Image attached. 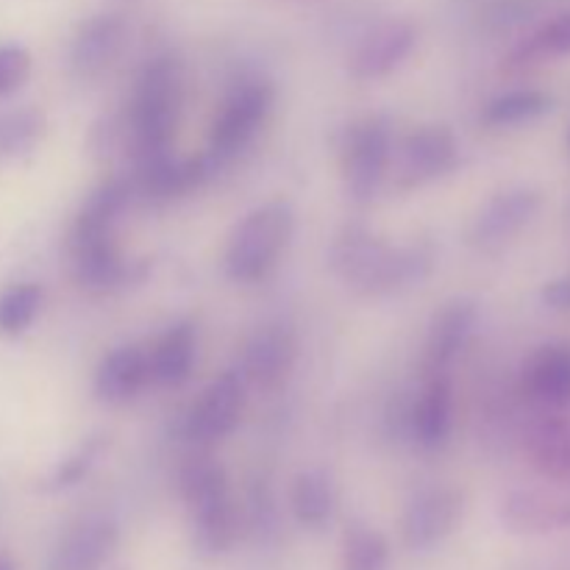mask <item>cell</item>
<instances>
[{
	"mask_svg": "<svg viewBox=\"0 0 570 570\" xmlns=\"http://www.w3.org/2000/svg\"><path fill=\"white\" fill-rule=\"evenodd\" d=\"M328 265L354 293L382 298L426 282L434 250L426 243L390 245L367 228L351 226L334 239Z\"/></svg>",
	"mask_w": 570,
	"mask_h": 570,
	"instance_id": "6da1fadb",
	"label": "cell"
},
{
	"mask_svg": "<svg viewBox=\"0 0 570 570\" xmlns=\"http://www.w3.org/2000/svg\"><path fill=\"white\" fill-rule=\"evenodd\" d=\"M184 104V67L178 56L161 53L139 70L128 111L134 161L165 154L176 139Z\"/></svg>",
	"mask_w": 570,
	"mask_h": 570,
	"instance_id": "7a4b0ae2",
	"label": "cell"
},
{
	"mask_svg": "<svg viewBox=\"0 0 570 570\" xmlns=\"http://www.w3.org/2000/svg\"><path fill=\"white\" fill-rule=\"evenodd\" d=\"M295 234V212L287 200H267L234 226L226 245V273L232 282L254 284L273 273Z\"/></svg>",
	"mask_w": 570,
	"mask_h": 570,
	"instance_id": "3957f363",
	"label": "cell"
},
{
	"mask_svg": "<svg viewBox=\"0 0 570 570\" xmlns=\"http://www.w3.org/2000/svg\"><path fill=\"white\" fill-rule=\"evenodd\" d=\"M273 100H276V89H273V83L262 81V78L239 81L223 98L220 111H217L209 128V156L217 167L234 159L243 148H248L256 131L265 126Z\"/></svg>",
	"mask_w": 570,
	"mask_h": 570,
	"instance_id": "277c9868",
	"label": "cell"
},
{
	"mask_svg": "<svg viewBox=\"0 0 570 570\" xmlns=\"http://www.w3.org/2000/svg\"><path fill=\"white\" fill-rule=\"evenodd\" d=\"M390 161H393V128L387 117L376 115L354 122L345 131L343 154H340L345 193L356 204H367L390 176Z\"/></svg>",
	"mask_w": 570,
	"mask_h": 570,
	"instance_id": "5b68a950",
	"label": "cell"
},
{
	"mask_svg": "<svg viewBox=\"0 0 570 570\" xmlns=\"http://www.w3.org/2000/svg\"><path fill=\"white\" fill-rule=\"evenodd\" d=\"M460 165V145L451 128L445 126H421L406 134L399 145H393V184L401 193L432 184L449 176Z\"/></svg>",
	"mask_w": 570,
	"mask_h": 570,
	"instance_id": "8992f818",
	"label": "cell"
},
{
	"mask_svg": "<svg viewBox=\"0 0 570 570\" xmlns=\"http://www.w3.org/2000/svg\"><path fill=\"white\" fill-rule=\"evenodd\" d=\"M245 406V382L237 371L212 379L195 404L184 415V438L195 445H212L226 440L237 429Z\"/></svg>",
	"mask_w": 570,
	"mask_h": 570,
	"instance_id": "52a82bcc",
	"label": "cell"
},
{
	"mask_svg": "<svg viewBox=\"0 0 570 570\" xmlns=\"http://www.w3.org/2000/svg\"><path fill=\"white\" fill-rule=\"evenodd\" d=\"M465 495L451 484L426 488L406 504L401 518V538L410 551H429L443 543L462 521Z\"/></svg>",
	"mask_w": 570,
	"mask_h": 570,
	"instance_id": "ba28073f",
	"label": "cell"
},
{
	"mask_svg": "<svg viewBox=\"0 0 570 570\" xmlns=\"http://www.w3.org/2000/svg\"><path fill=\"white\" fill-rule=\"evenodd\" d=\"M70 259L76 282L92 293H109L131 282V262L117 245V232L76 228L70 232Z\"/></svg>",
	"mask_w": 570,
	"mask_h": 570,
	"instance_id": "9c48e42d",
	"label": "cell"
},
{
	"mask_svg": "<svg viewBox=\"0 0 570 570\" xmlns=\"http://www.w3.org/2000/svg\"><path fill=\"white\" fill-rule=\"evenodd\" d=\"M215 170L217 165L209 154L173 156V150H165V154L145 156V159H137V170L131 178L134 195H142L145 200L181 198L204 187L206 178Z\"/></svg>",
	"mask_w": 570,
	"mask_h": 570,
	"instance_id": "30bf717a",
	"label": "cell"
},
{
	"mask_svg": "<svg viewBox=\"0 0 570 570\" xmlns=\"http://www.w3.org/2000/svg\"><path fill=\"white\" fill-rule=\"evenodd\" d=\"M295 354H298V343H295L293 328L284 323L262 326L245 343L243 362H239V376H243L245 387L262 390V393L278 390L293 373Z\"/></svg>",
	"mask_w": 570,
	"mask_h": 570,
	"instance_id": "8fae6325",
	"label": "cell"
},
{
	"mask_svg": "<svg viewBox=\"0 0 570 570\" xmlns=\"http://www.w3.org/2000/svg\"><path fill=\"white\" fill-rule=\"evenodd\" d=\"M479 323V309L471 298L449 301L438 315L432 317L429 326L426 345H423L421 373L423 376H440V373H451L456 356L465 351L471 343L473 328Z\"/></svg>",
	"mask_w": 570,
	"mask_h": 570,
	"instance_id": "7c38bea8",
	"label": "cell"
},
{
	"mask_svg": "<svg viewBox=\"0 0 570 570\" xmlns=\"http://www.w3.org/2000/svg\"><path fill=\"white\" fill-rule=\"evenodd\" d=\"M538 209L540 195L534 189L518 187L493 195L473 220L471 243L482 250H499L534 220Z\"/></svg>",
	"mask_w": 570,
	"mask_h": 570,
	"instance_id": "4fadbf2b",
	"label": "cell"
},
{
	"mask_svg": "<svg viewBox=\"0 0 570 570\" xmlns=\"http://www.w3.org/2000/svg\"><path fill=\"white\" fill-rule=\"evenodd\" d=\"M499 521L523 538L562 532L570 529V499L549 490H512L501 499Z\"/></svg>",
	"mask_w": 570,
	"mask_h": 570,
	"instance_id": "5bb4252c",
	"label": "cell"
},
{
	"mask_svg": "<svg viewBox=\"0 0 570 570\" xmlns=\"http://www.w3.org/2000/svg\"><path fill=\"white\" fill-rule=\"evenodd\" d=\"M117 546H120V529L111 518H87L56 543L48 570H100L115 557Z\"/></svg>",
	"mask_w": 570,
	"mask_h": 570,
	"instance_id": "9a60e30c",
	"label": "cell"
},
{
	"mask_svg": "<svg viewBox=\"0 0 570 570\" xmlns=\"http://www.w3.org/2000/svg\"><path fill=\"white\" fill-rule=\"evenodd\" d=\"M417 42V31L412 22L406 20H390L373 28L360 48L351 56V76L356 81H376V78L390 76L404 65L406 56L412 53Z\"/></svg>",
	"mask_w": 570,
	"mask_h": 570,
	"instance_id": "2e32d148",
	"label": "cell"
},
{
	"mask_svg": "<svg viewBox=\"0 0 570 570\" xmlns=\"http://www.w3.org/2000/svg\"><path fill=\"white\" fill-rule=\"evenodd\" d=\"M410 429L417 445L426 451H438L449 443L454 429V387L451 373L423 376L421 393L410 412Z\"/></svg>",
	"mask_w": 570,
	"mask_h": 570,
	"instance_id": "e0dca14e",
	"label": "cell"
},
{
	"mask_svg": "<svg viewBox=\"0 0 570 570\" xmlns=\"http://www.w3.org/2000/svg\"><path fill=\"white\" fill-rule=\"evenodd\" d=\"M128 26L120 14H95L78 28L72 39L70 65L81 81L98 78L120 56Z\"/></svg>",
	"mask_w": 570,
	"mask_h": 570,
	"instance_id": "ac0fdd59",
	"label": "cell"
},
{
	"mask_svg": "<svg viewBox=\"0 0 570 570\" xmlns=\"http://www.w3.org/2000/svg\"><path fill=\"white\" fill-rule=\"evenodd\" d=\"M150 382L148 351L142 345H120L100 360L95 373V395L106 406H122L137 399Z\"/></svg>",
	"mask_w": 570,
	"mask_h": 570,
	"instance_id": "d6986e66",
	"label": "cell"
},
{
	"mask_svg": "<svg viewBox=\"0 0 570 570\" xmlns=\"http://www.w3.org/2000/svg\"><path fill=\"white\" fill-rule=\"evenodd\" d=\"M523 393L546 410L570 406V345H540L523 365Z\"/></svg>",
	"mask_w": 570,
	"mask_h": 570,
	"instance_id": "ffe728a7",
	"label": "cell"
},
{
	"mask_svg": "<svg viewBox=\"0 0 570 570\" xmlns=\"http://www.w3.org/2000/svg\"><path fill=\"white\" fill-rule=\"evenodd\" d=\"M187 512L193 549L204 560H215V557H223L226 551L234 549L239 529H243V515H239V507L234 504L232 493L187 507Z\"/></svg>",
	"mask_w": 570,
	"mask_h": 570,
	"instance_id": "44dd1931",
	"label": "cell"
},
{
	"mask_svg": "<svg viewBox=\"0 0 570 570\" xmlns=\"http://www.w3.org/2000/svg\"><path fill=\"white\" fill-rule=\"evenodd\" d=\"M195 348H198V334L193 323H173L148 351L150 382L165 384V387H178L187 382L195 365Z\"/></svg>",
	"mask_w": 570,
	"mask_h": 570,
	"instance_id": "7402d4cb",
	"label": "cell"
},
{
	"mask_svg": "<svg viewBox=\"0 0 570 570\" xmlns=\"http://www.w3.org/2000/svg\"><path fill=\"white\" fill-rule=\"evenodd\" d=\"M337 484L321 468L301 471L289 488V510L293 518L309 532H321L337 515Z\"/></svg>",
	"mask_w": 570,
	"mask_h": 570,
	"instance_id": "603a6c76",
	"label": "cell"
},
{
	"mask_svg": "<svg viewBox=\"0 0 570 570\" xmlns=\"http://www.w3.org/2000/svg\"><path fill=\"white\" fill-rule=\"evenodd\" d=\"M527 460L549 482H570V423L540 417L527 432Z\"/></svg>",
	"mask_w": 570,
	"mask_h": 570,
	"instance_id": "cb8c5ba5",
	"label": "cell"
},
{
	"mask_svg": "<svg viewBox=\"0 0 570 570\" xmlns=\"http://www.w3.org/2000/svg\"><path fill=\"white\" fill-rule=\"evenodd\" d=\"M551 109H554V98L543 89H510L484 106L482 120L495 128L521 126V122L549 115Z\"/></svg>",
	"mask_w": 570,
	"mask_h": 570,
	"instance_id": "d4e9b609",
	"label": "cell"
},
{
	"mask_svg": "<svg viewBox=\"0 0 570 570\" xmlns=\"http://www.w3.org/2000/svg\"><path fill=\"white\" fill-rule=\"evenodd\" d=\"M178 490H181L184 504L195 507L200 501L215 499V495L232 493V484H228L226 468L215 456L195 454L178 471Z\"/></svg>",
	"mask_w": 570,
	"mask_h": 570,
	"instance_id": "484cf974",
	"label": "cell"
},
{
	"mask_svg": "<svg viewBox=\"0 0 570 570\" xmlns=\"http://www.w3.org/2000/svg\"><path fill=\"white\" fill-rule=\"evenodd\" d=\"M106 445H109V438H104V434H92V438H87L83 443H78L76 449H72L70 454L39 482V490H42V493H61V490H70L76 488V484H81L83 479L92 473V468L98 465Z\"/></svg>",
	"mask_w": 570,
	"mask_h": 570,
	"instance_id": "4316f807",
	"label": "cell"
},
{
	"mask_svg": "<svg viewBox=\"0 0 570 570\" xmlns=\"http://www.w3.org/2000/svg\"><path fill=\"white\" fill-rule=\"evenodd\" d=\"M570 53V11L551 17L549 22L538 28L529 39H523L515 50H512V65H538V61L560 59Z\"/></svg>",
	"mask_w": 570,
	"mask_h": 570,
	"instance_id": "83f0119b",
	"label": "cell"
},
{
	"mask_svg": "<svg viewBox=\"0 0 570 570\" xmlns=\"http://www.w3.org/2000/svg\"><path fill=\"white\" fill-rule=\"evenodd\" d=\"M390 543L382 532L354 523L343 540V570H387Z\"/></svg>",
	"mask_w": 570,
	"mask_h": 570,
	"instance_id": "f1b7e54d",
	"label": "cell"
},
{
	"mask_svg": "<svg viewBox=\"0 0 570 570\" xmlns=\"http://www.w3.org/2000/svg\"><path fill=\"white\" fill-rule=\"evenodd\" d=\"M45 293L39 284H14L0 293V334L17 337L37 321Z\"/></svg>",
	"mask_w": 570,
	"mask_h": 570,
	"instance_id": "f546056e",
	"label": "cell"
},
{
	"mask_svg": "<svg viewBox=\"0 0 570 570\" xmlns=\"http://www.w3.org/2000/svg\"><path fill=\"white\" fill-rule=\"evenodd\" d=\"M45 134V115L39 109H14L0 115V159L31 150Z\"/></svg>",
	"mask_w": 570,
	"mask_h": 570,
	"instance_id": "4dcf8cb0",
	"label": "cell"
},
{
	"mask_svg": "<svg viewBox=\"0 0 570 570\" xmlns=\"http://www.w3.org/2000/svg\"><path fill=\"white\" fill-rule=\"evenodd\" d=\"M31 76V53L22 45H0V98L17 92Z\"/></svg>",
	"mask_w": 570,
	"mask_h": 570,
	"instance_id": "1f68e13d",
	"label": "cell"
},
{
	"mask_svg": "<svg viewBox=\"0 0 570 570\" xmlns=\"http://www.w3.org/2000/svg\"><path fill=\"white\" fill-rule=\"evenodd\" d=\"M248 527L256 538H267L276 532V507H273L271 490L256 484L248 499Z\"/></svg>",
	"mask_w": 570,
	"mask_h": 570,
	"instance_id": "d6a6232c",
	"label": "cell"
},
{
	"mask_svg": "<svg viewBox=\"0 0 570 570\" xmlns=\"http://www.w3.org/2000/svg\"><path fill=\"white\" fill-rule=\"evenodd\" d=\"M546 306L557 312H570V278H557L543 287Z\"/></svg>",
	"mask_w": 570,
	"mask_h": 570,
	"instance_id": "836d02e7",
	"label": "cell"
},
{
	"mask_svg": "<svg viewBox=\"0 0 570 570\" xmlns=\"http://www.w3.org/2000/svg\"><path fill=\"white\" fill-rule=\"evenodd\" d=\"M0 570H14V562L9 557H0Z\"/></svg>",
	"mask_w": 570,
	"mask_h": 570,
	"instance_id": "e575fe53",
	"label": "cell"
},
{
	"mask_svg": "<svg viewBox=\"0 0 570 570\" xmlns=\"http://www.w3.org/2000/svg\"><path fill=\"white\" fill-rule=\"evenodd\" d=\"M568 148H570V134H568Z\"/></svg>",
	"mask_w": 570,
	"mask_h": 570,
	"instance_id": "d590c367",
	"label": "cell"
}]
</instances>
